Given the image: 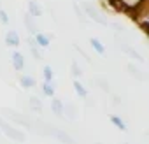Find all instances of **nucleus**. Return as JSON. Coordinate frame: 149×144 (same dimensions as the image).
I'll list each match as a JSON object with an SVG mask.
<instances>
[{"instance_id": "obj_1", "label": "nucleus", "mask_w": 149, "mask_h": 144, "mask_svg": "<svg viewBox=\"0 0 149 144\" xmlns=\"http://www.w3.org/2000/svg\"><path fill=\"white\" fill-rule=\"evenodd\" d=\"M35 127L39 128H44L42 130V134H46V135H49V137H54V139H58L61 144H77L76 142V139H74L68 132H65V130H61V128H58V127H54V125H51V123H42L40 120H35Z\"/></svg>"}, {"instance_id": "obj_2", "label": "nucleus", "mask_w": 149, "mask_h": 144, "mask_svg": "<svg viewBox=\"0 0 149 144\" xmlns=\"http://www.w3.org/2000/svg\"><path fill=\"white\" fill-rule=\"evenodd\" d=\"M81 6V9H83V13H84V16L90 20V21H93V23H97V25H102V27H109V23H111V20L107 18V14L105 13H102L95 4H91V2H81L79 4Z\"/></svg>"}, {"instance_id": "obj_3", "label": "nucleus", "mask_w": 149, "mask_h": 144, "mask_svg": "<svg viewBox=\"0 0 149 144\" xmlns=\"http://www.w3.org/2000/svg\"><path fill=\"white\" fill-rule=\"evenodd\" d=\"M130 18L135 21V25L146 35H149V0H144V2L130 14Z\"/></svg>"}, {"instance_id": "obj_4", "label": "nucleus", "mask_w": 149, "mask_h": 144, "mask_svg": "<svg viewBox=\"0 0 149 144\" xmlns=\"http://www.w3.org/2000/svg\"><path fill=\"white\" fill-rule=\"evenodd\" d=\"M0 113H4L6 118H9L11 121H14L16 125L19 127H25L28 130H33L37 132V127H35V120H32L28 114H21V113H16L14 109H9V107H4V109H0Z\"/></svg>"}, {"instance_id": "obj_5", "label": "nucleus", "mask_w": 149, "mask_h": 144, "mask_svg": "<svg viewBox=\"0 0 149 144\" xmlns=\"http://www.w3.org/2000/svg\"><path fill=\"white\" fill-rule=\"evenodd\" d=\"M0 130L4 132V135H6L7 139H11V141H14V142H25V141H26V134H25L21 128H16L14 125L7 123L6 118H2V123H0Z\"/></svg>"}, {"instance_id": "obj_6", "label": "nucleus", "mask_w": 149, "mask_h": 144, "mask_svg": "<svg viewBox=\"0 0 149 144\" xmlns=\"http://www.w3.org/2000/svg\"><path fill=\"white\" fill-rule=\"evenodd\" d=\"M116 42H118V44H116V46H118V49H119L123 55L130 56V58H132V60H135L137 63H144V62H146L144 55H142V53H139L135 48H132V46H130L128 42H125L123 39H116Z\"/></svg>"}, {"instance_id": "obj_7", "label": "nucleus", "mask_w": 149, "mask_h": 144, "mask_svg": "<svg viewBox=\"0 0 149 144\" xmlns=\"http://www.w3.org/2000/svg\"><path fill=\"white\" fill-rule=\"evenodd\" d=\"M126 72H128V76H132L135 81H149V74L144 72L135 63H126Z\"/></svg>"}, {"instance_id": "obj_8", "label": "nucleus", "mask_w": 149, "mask_h": 144, "mask_svg": "<svg viewBox=\"0 0 149 144\" xmlns=\"http://www.w3.org/2000/svg\"><path fill=\"white\" fill-rule=\"evenodd\" d=\"M4 42H6L7 48L16 49V48L21 44V37H19V34H18L16 30H7V32H6V37H4Z\"/></svg>"}, {"instance_id": "obj_9", "label": "nucleus", "mask_w": 149, "mask_h": 144, "mask_svg": "<svg viewBox=\"0 0 149 144\" xmlns=\"http://www.w3.org/2000/svg\"><path fill=\"white\" fill-rule=\"evenodd\" d=\"M23 25H25V28H26L28 35H35V34L39 32V27H37V23H35V18H33V16H30L28 13H25V14H23Z\"/></svg>"}, {"instance_id": "obj_10", "label": "nucleus", "mask_w": 149, "mask_h": 144, "mask_svg": "<svg viewBox=\"0 0 149 144\" xmlns=\"http://www.w3.org/2000/svg\"><path fill=\"white\" fill-rule=\"evenodd\" d=\"M33 37V41L37 42V46L40 48V49H46V48H49L51 46V35L49 34H44V32H37L35 35H32Z\"/></svg>"}, {"instance_id": "obj_11", "label": "nucleus", "mask_w": 149, "mask_h": 144, "mask_svg": "<svg viewBox=\"0 0 149 144\" xmlns=\"http://www.w3.org/2000/svg\"><path fill=\"white\" fill-rule=\"evenodd\" d=\"M11 63H13V67H14L16 72H21V70L25 69V65H26L25 56H23L19 51H14V53L11 55Z\"/></svg>"}, {"instance_id": "obj_12", "label": "nucleus", "mask_w": 149, "mask_h": 144, "mask_svg": "<svg viewBox=\"0 0 149 144\" xmlns=\"http://www.w3.org/2000/svg\"><path fill=\"white\" fill-rule=\"evenodd\" d=\"M63 106H65V102L61 99H58V97L51 99V113L54 116H58L60 120H63Z\"/></svg>"}, {"instance_id": "obj_13", "label": "nucleus", "mask_w": 149, "mask_h": 144, "mask_svg": "<svg viewBox=\"0 0 149 144\" xmlns=\"http://www.w3.org/2000/svg\"><path fill=\"white\" fill-rule=\"evenodd\" d=\"M28 49H30V55L33 56V60H35V62H40V60H42V56H44V55H42V49L37 46V42L33 41V37H32V35L28 37Z\"/></svg>"}, {"instance_id": "obj_14", "label": "nucleus", "mask_w": 149, "mask_h": 144, "mask_svg": "<svg viewBox=\"0 0 149 144\" xmlns=\"http://www.w3.org/2000/svg\"><path fill=\"white\" fill-rule=\"evenodd\" d=\"M26 7H28V11H26V13H28L30 16H33L35 20H37V18H40V16L44 14V9H42V6L37 2V0H30Z\"/></svg>"}, {"instance_id": "obj_15", "label": "nucleus", "mask_w": 149, "mask_h": 144, "mask_svg": "<svg viewBox=\"0 0 149 144\" xmlns=\"http://www.w3.org/2000/svg\"><path fill=\"white\" fill-rule=\"evenodd\" d=\"M72 88H74V92H76V95H77L79 99H86V97L90 95L88 88L81 83V79H74V81H72Z\"/></svg>"}, {"instance_id": "obj_16", "label": "nucleus", "mask_w": 149, "mask_h": 144, "mask_svg": "<svg viewBox=\"0 0 149 144\" xmlns=\"http://www.w3.org/2000/svg\"><path fill=\"white\" fill-rule=\"evenodd\" d=\"M19 86H21L23 90H33V88L37 86V81H35V78H33V76L23 74V76L19 78Z\"/></svg>"}, {"instance_id": "obj_17", "label": "nucleus", "mask_w": 149, "mask_h": 144, "mask_svg": "<svg viewBox=\"0 0 149 144\" xmlns=\"http://www.w3.org/2000/svg\"><path fill=\"white\" fill-rule=\"evenodd\" d=\"M109 120H111V123H112L119 132H126V130H128V123H126L119 114H109Z\"/></svg>"}, {"instance_id": "obj_18", "label": "nucleus", "mask_w": 149, "mask_h": 144, "mask_svg": "<svg viewBox=\"0 0 149 144\" xmlns=\"http://www.w3.org/2000/svg\"><path fill=\"white\" fill-rule=\"evenodd\" d=\"M76 118H77V107L74 106V104H65L63 106V120L72 121V120H76Z\"/></svg>"}, {"instance_id": "obj_19", "label": "nucleus", "mask_w": 149, "mask_h": 144, "mask_svg": "<svg viewBox=\"0 0 149 144\" xmlns=\"http://www.w3.org/2000/svg\"><path fill=\"white\" fill-rule=\"evenodd\" d=\"M40 92H42V95H44V97H47V99L56 97V88H54V85H53V83L42 81V85H40Z\"/></svg>"}, {"instance_id": "obj_20", "label": "nucleus", "mask_w": 149, "mask_h": 144, "mask_svg": "<svg viewBox=\"0 0 149 144\" xmlns=\"http://www.w3.org/2000/svg\"><path fill=\"white\" fill-rule=\"evenodd\" d=\"M28 107H30V111L35 113V114H40L42 109H44V107H42V100H40L39 97H35V95L28 99Z\"/></svg>"}, {"instance_id": "obj_21", "label": "nucleus", "mask_w": 149, "mask_h": 144, "mask_svg": "<svg viewBox=\"0 0 149 144\" xmlns=\"http://www.w3.org/2000/svg\"><path fill=\"white\" fill-rule=\"evenodd\" d=\"M95 85H97V86H98V90H102L104 93H107V95H111V93H112L111 85H109V81H107L105 78H95Z\"/></svg>"}, {"instance_id": "obj_22", "label": "nucleus", "mask_w": 149, "mask_h": 144, "mask_svg": "<svg viewBox=\"0 0 149 144\" xmlns=\"http://www.w3.org/2000/svg\"><path fill=\"white\" fill-rule=\"evenodd\" d=\"M70 74H72V78H74V79H81V78L84 76V72H83L81 65H79L76 60L70 63Z\"/></svg>"}, {"instance_id": "obj_23", "label": "nucleus", "mask_w": 149, "mask_h": 144, "mask_svg": "<svg viewBox=\"0 0 149 144\" xmlns=\"http://www.w3.org/2000/svg\"><path fill=\"white\" fill-rule=\"evenodd\" d=\"M90 44H91V48H93L98 55H102V56L105 55V46L102 44V41H100L98 37H91V39H90Z\"/></svg>"}, {"instance_id": "obj_24", "label": "nucleus", "mask_w": 149, "mask_h": 144, "mask_svg": "<svg viewBox=\"0 0 149 144\" xmlns=\"http://www.w3.org/2000/svg\"><path fill=\"white\" fill-rule=\"evenodd\" d=\"M42 81H47V83L54 81V72H53L51 65H44L42 67Z\"/></svg>"}, {"instance_id": "obj_25", "label": "nucleus", "mask_w": 149, "mask_h": 144, "mask_svg": "<svg viewBox=\"0 0 149 144\" xmlns=\"http://www.w3.org/2000/svg\"><path fill=\"white\" fill-rule=\"evenodd\" d=\"M72 9H74V13H76V18H77V21H79L81 25H86L88 18L84 16V13H83L81 6H79V4H72Z\"/></svg>"}, {"instance_id": "obj_26", "label": "nucleus", "mask_w": 149, "mask_h": 144, "mask_svg": "<svg viewBox=\"0 0 149 144\" xmlns=\"http://www.w3.org/2000/svg\"><path fill=\"white\" fill-rule=\"evenodd\" d=\"M74 48H76V51H77V53H79V55H81V56H83V58H84L86 62H88V63H91V65H93V60H91V56H90V55H88L86 51H83V49H81V48H79L77 44H74Z\"/></svg>"}, {"instance_id": "obj_27", "label": "nucleus", "mask_w": 149, "mask_h": 144, "mask_svg": "<svg viewBox=\"0 0 149 144\" xmlns=\"http://www.w3.org/2000/svg\"><path fill=\"white\" fill-rule=\"evenodd\" d=\"M111 104H112V106H118V107H121V106H123V100H121V97H119V95H116V93H111Z\"/></svg>"}, {"instance_id": "obj_28", "label": "nucleus", "mask_w": 149, "mask_h": 144, "mask_svg": "<svg viewBox=\"0 0 149 144\" xmlns=\"http://www.w3.org/2000/svg\"><path fill=\"white\" fill-rule=\"evenodd\" d=\"M9 14H7V11H4V9H0V23L2 25H9Z\"/></svg>"}, {"instance_id": "obj_29", "label": "nucleus", "mask_w": 149, "mask_h": 144, "mask_svg": "<svg viewBox=\"0 0 149 144\" xmlns=\"http://www.w3.org/2000/svg\"><path fill=\"white\" fill-rule=\"evenodd\" d=\"M84 104H86L88 107H95V106H97V102H95V100H93V99H91L90 95H88V97L84 99Z\"/></svg>"}, {"instance_id": "obj_30", "label": "nucleus", "mask_w": 149, "mask_h": 144, "mask_svg": "<svg viewBox=\"0 0 149 144\" xmlns=\"http://www.w3.org/2000/svg\"><path fill=\"white\" fill-rule=\"evenodd\" d=\"M0 123H2V118H0Z\"/></svg>"}, {"instance_id": "obj_31", "label": "nucleus", "mask_w": 149, "mask_h": 144, "mask_svg": "<svg viewBox=\"0 0 149 144\" xmlns=\"http://www.w3.org/2000/svg\"><path fill=\"white\" fill-rule=\"evenodd\" d=\"M123 144H128V142H123Z\"/></svg>"}]
</instances>
